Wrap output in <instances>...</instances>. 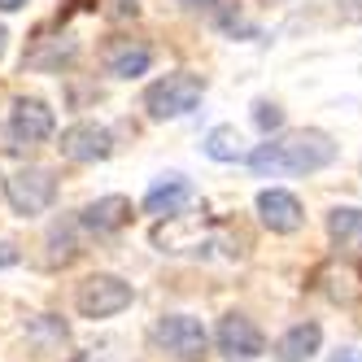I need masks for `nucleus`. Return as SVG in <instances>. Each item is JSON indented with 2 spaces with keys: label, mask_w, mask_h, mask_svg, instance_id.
Returning a JSON list of instances; mask_svg holds the SVG:
<instances>
[{
  "label": "nucleus",
  "mask_w": 362,
  "mask_h": 362,
  "mask_svg": "<svg viewBox=\"0 0 362 362\" xmlns=\"http://www.w3.org/2000/svg\"><path fill=\"white\" fill-rule=\"evenodd\" d=\"M332 362H362V349H341Z\"/></svg>",
  "instance_id": "f3484780"
},
{
  "label": "nucleus",
  "mask_w": 362,
  "mask_h": 362,
  "mask_svg": "<svg viewBox=\"0 0 362 362\" xmlns=\"http://www.w3.org/2000/svg\"><path fill=\"white\" fill-rule=\"evenodd\" d=\"M188 201H192V184H188V179H184V175H162L158 184L148 188V197H144V214L175 218Z\"/></svg>",
  "instance_id": "9d476101"
},
{
  "label": "nucleus",
  "mask_w": 362,
  "mask_h": 362,
  "mask_svg": "<svg viewBox=\"0 0 362 362\" xmlns=\"http://www.w3.org/2000/svg\"><path fill=\"white\" fill-rule=\"evenodd\" d=\"M327 236H332L336 253L362 257V210L358 205H336V210L327 214Z\"/></svg>",
  "instance_id": "f8f14e48"
},
{
  "label": "nucleus",
  "mask_w": 362,
  "mask_h": 362,
  "mask_svg": "<svg viewBox=\"0 0 362 362\" xmlns=\"http://www.w3.org/2000/svg\"><path fill=\"white\" fill-rule=\"evenodd\" d=\"M205 158H214V162H245L249 158V148H245V136L236 132V127H214L210 136H205Z\"/></svg>",
  "instance_id": "2eb2a0df"
},
{
  "label": "nucleus",
  "mask_w": 362,
  "mask_h": 362,
  "mask_svg": "<svg viewBox=\"0 0 362 362\" xmlns=\"http://www.w3.org/2000/svg\"><path fill=\"white\" fill-rule=\"evenodd\" d=\"M214 345H218V354H227L231 362H245V358H257L267 349V336H262V327H257L249 315H223L218 319V327H214Z\"/></svg>",
  "instance_id": "423d86ee"
},
{
  "label": "nucleus",
  "mask_w": 362,
  "mask_h": 362,
  "mask_svg": "<svg viewBox=\"0 0 362 362\" xmlns=\"http://www.w3.org/2000/svg\"><path fill=\"white\" fill-rule=\"evenodd\" d=\"M336 153L341 148L327 132H288V136L257 144L245 162L253 175H315L336 162Z\"/></svg>",
  "instance_id": "f257e3e1"
},
{
  "label": "nucleus",
  "mask_w": 362,
  "mask_h": 362,
  "mask_svg": "<svg viewBox=\"0 0 362 362\" xmlns=\"http://www.w3.org/2000/svg\"><path fill=\"white\" fill-rule=\"evenodd\" d=\"M319 345H323V327L315 319H305V323H293L275 341V358L279 362H310V358L319 354Z\"/></svg>",
  "instance_id": "9b49d317"
},
{
  "label": "nucleus",
  "mask_w": 362,
  "mask_h": 362,
  "mask_svg": "<svg viewBox=\"0 0 362 362\" xmlns=\"http://www.w3.org/2000/svg\"><path fill=\"white\" fill-rule=\"evenodd\" d=\"M257 218H262V227H271L275 236H293V231H301V223H305V210H301V201L293 192L262 188L257 192Z\"/></svg>",
  "instance_id": "6e6552de"
},
{
  "label": "nucleus",
  "mask_w": 362,
  "mask_h": 362,
  "mask_svg": "<svg viewBox=\"0 0 362 362\" xmlns=\"http://www.w3.org/2000/svg\"><path fill=\"white\" fill-rule=\"evenodd\" d=\"M57 148H62V158H70V162H105L114 153V136L100 122H70L62 132Z\"/></svg>",
  "instance_id": "0eeeda50"
},
{
  "label": "nucleus",
  "mask_w": 362,
  "mask_h": 362,
  "mask_svg": "<svg viewBox=\"0 0 362 362\" xmlns=\"http://www.w3.org/2000/svg\"><path fill=\"white\" fill-rule=\"evenodd\" d=\"M132 214H136V205L127 201V197H96L88 210H83V227H92V231H118V227H127L132 223Z\"/></svg>",
  "instance_id": "4468645a"
},
{
  "label": "nucleus",
  "mask_w": 362,
  "mask_h": 362,
  "mask_svg": "<svg viewBox=\"0 0 362 362\" xmlns=\"http://www.w3.org/2000/svg\"><path fill=\"white\" fill-rule=\"evenodd\" d=\"M184 5H192V9H205V5H214V0H184Z\"/></svg>",
  "instance_id": "aec40b11"
},
{
  "label": "nucleus",
  "mask_w": 362,
  "mask_h": 362,
  "mask_svg": "<svg viewBox=\"0 0 362 362\" xmlns=\"http://www.w3.org/2000/svg\"><path fill=\"white\" fill-rule=\"evenodd\" d=\"M153 345L166 349L175 362H205L210 354V332L192 315H162L153 327Z\"/></svg>",
  "instance_id": "7ed1b4c3"
},
{
  "label": "nucleus",
  "mask_w": 362,
  "mask_h": 362,
  "mask_svg": "<svg viewBox=\"0 0 362 362\" xmlns=\"http://www.w3.org/2000/svg\"><path fill=\"white\" fill-rule=\"evenodd\" d=\"M5 48H9V31L0 27V57H5Z\"/></svg>",
  "instance_id": "6ab92c4d"
},
{
  "label": "nucleus",
  "mask_w": 362,
  "mask_h": 362,
  "mask_svg": "<svg viewBox=\"0 0 362 362\" xmlns=\"http://www.w3.org/2000/svg\"><path fill=\"white\" fill-rule=\"evenodd\" d=\"M148 66H153V48L136 44V40H118L105 53V70L114 74V79H140Z\"/></svg>",
  "instance_id": "ddd939ff"
},
{
  "label": "nucleus",
  "mask_w": 362,
  "mask_h": 362,
  "mask_svg": "<svg viewBox=\"0 0 362 362\" xmlns=\"http://www.w3.org/2000/svg\"><path fill=\"white\" fill-rule=\"evenodd\" d=\"M27 0H0V13H13V9H22Z\"/></svg>",
  "instance_id": "a211bd4d"
},
{
  "label": "nucleus",
  "mask_w": 362,
  "mask_h": 362,
  "mask_svg": "<svg viewBox=\"0 0 362 362\" xmlns=\"http://www.w3.org/2000/svg\"><path fill=\"white\" fill-rule=\"evenodd\" d=\"M201 96H205L201 74L175 70V74H166V79L144 88V110H148V118H184V114H192L201 105Z\"/></svg>",
  "instance_id": "f03ea898"
},
{
  "label": "nucleus",
  "mask_w": 362,
  "mask_h": 362,
  "mask_svg": "<svg viewBox=\"0 0 362 362\" xmlns=\"http://www.w3.org/2000/svg\"><path fill=\"white\" fill-rule=\"evenodd\" d=\"M253 127H257L262 136L279 132V127H284V110L275 105V100H257V105H253Z\"/></svg>",
  "instance_id": "dca6fc26"
},
{
  "label": "nucleus",
  "mask_w": 362,
  "mask_h": 362,
  "mask_svg": "<svg viewBox=\"0 0 362 362\" xmlns=\"http://www.w3.org/2000/svg\"><path fill=\"white\" fill-rule=\"evenodd\" d=\"M132 297H136V288H132L122 275H88V279L79 284V293H74V305H79L83 319L96 323V319L122 315V310L132 305Z\"/></svg>",
  "instance_id": "20e7f679"
},
{
  "label": "nucleus",
  "mask_w": 362,
  "mask_h": 362,
  "mask_svg": "<svg viewBox=\"0 0 362 362\" xmlns=\"http://www.w3.org/2000/svg\"><path fill=\"white\" fill-rule=\"evenodd\" d=\"M5 197L13 205V214L35 218L57 201V175L44 170V166H22L13 179H5Z\"/></svg>",
  "instance_id": "39448f33"
},
{
  "label": "nucleus",
  "mask_w": 362,
  "mask_h": 362,
  "mask_svg": "<svg viewBox=\"0 0 362 362\" xmlns=\"http://www.w3.org/2000/svg\"><path fill=\"white\" fill-rule=\"evenodd\" d=\"M9 132H13L22 144H40V140H48V136L57 132V118H53V110H48L44 100L18 96V100H13V114H9Z\"/></svg>",
  "instance_id": "1a4fd4ad"
}]
</instances>
